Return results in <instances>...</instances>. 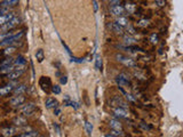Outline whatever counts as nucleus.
<instances>
[{
	"instance_id": "obj_1",
	"label": "nucleus",
	"mask_w": 183,
	"mask_h": 137,
	"mask_svg": "<svg viewBox=\"0 0 183 137\" xmlns=\"http://www.w3.org/2000/svg\"><path fill=\"white\" fill-rule=\"evenodd\" d=\"M24 35V32L23 31H20L17 33H14L13 35L8 37L7 39H5L3 41L0 42V47H8V46H13V43L20 41L22 39V37Z\"/></svg>"
},
{
	"instance_id": "obj_2",
	"label": "nucleus",
	"mask_w": 183,
	"mask_h": 137,
	"mask_svg": "<svg viewBox=\"0 0 183 137\" xmlns=\"http://www.w3.org/2000/svg\"><path fill=\"white\" fill-rule=\"evenodd\" d=\"M20 23H21V18H20V17H17V16H15V17H13L9 22H7L5 25H2V26H1L0 32L12 31V30H13V29H15L16 26H18V25H20Z\"/></svg>"
},
{
	"instance_id": "obj_3",
	"label": "nucleus",
	"mask_w": 183,
	"mask_h": 137,
	"mask_svg": "<svg viewBox=\"0 0 183 137\" xmlns=\"http://www.w3.org/2000/svg\"><path fill=\"white\" fill-rule=\"evenodd\" d=\"M116 60L119 63L124 64L125 66H128V68H135L136 66V63H135L134 60H132L130 57H127L122 54H116Z\"/></svg>"
},
{
	"instance_id": "obj_4",
	"label": "nucleus",
	"mask_w": 183,
	"mask_h": 137,
	"mask_svg": "<svg viewBox=\"0 0 183 137\" xmlns=\"http://www.w3.org/2000/svg\"><path fill=\"white\" fill-rule=\"evenodd\" d=\"M39 86H40V88H41L45 93L52 92V86H53V83H52L51 78H49V77H41V78L39 79Z\"/></svg>"
},
{
	"instance_id": "obj_5",
	"label": "nucleus",
	"mask_w": 183,
	"mask_h": 137,
	"mask_svg": "<svg viewBox=\"0 0 183 137\" xmlns=\"http://www.w3.org/2000/svg\"><path fill=\"white\" fill-rule=\"evenodd\" d=\"M14 70H22V71H25L27 68V60L24 58V56L22 55H18L15 60H14Z\"/></svg>"
},
{
	"instance_id": "obj_6",
	"label": "nucleus",
	"mask_w": 183,
	"mask_h": 137,
	"mask_svg": "<svg viewBox=\"0 0 183 137\" xmlns=\"http://www.w3.org/2000/svg\"><path fill=\"white\" fill-rule=\"evenodd\" d=\"M116 81L118 83V86H122V87H127V86H130V79L127 74L125 73H120L119 75L116 77Z\"/></svg>"
},
{
	"instance_id": "obj_7",
	"label": "nucleus",
	"mask_w": 183,
	"mask_h": 137,
	"mask_svg": "<svg viewBox=\"0 0 183 137\" xmlns=\"http://www.w3.org/2000/svg\"><path fill=\"white\" fill-rule=\"evenodd\" d=\"M27 101V97L24 96V94H18V95H15L12 100H10V105L14 106V107H17V106H21L23 105Z\"/></svg>"
},
{
	"instance_id": "obj_8",
	"label": "nucleus",
	"mask_w": 183,
	"mask_h": 137,
	"mask_svg": "<svg viewBox=\"0 0 183 137\" xmlns=\"http://www.w3.org/2000/svg\"><path fill=\"white\" fill-rule=\"evenodd\" d=\"M110 106H112V107L120 106V107H125V109H127V107H128V104L125 102L120 96H115V97H112V98H111V101H110Z\"/></svg>"
},
{
	"instance_id": "obj_9",
	"label": "nucleus",
	"mask_w": 183,
	"mask_h": 137,
	"mask_svg": "<svg viewBox=\"0 0 183 137\" xmlns=\"http://www.w3.org/2000/svg\"><path fill=\"white\" fill-rule=\"evenodd\" d=\"M125 8L122 7L120 5H113V6H111L110 7V13L113 15V16H124V14H125Z\"/></svg>"
},
{
	"instance_id": "obj_10",
	"label": "nucleus",
	"mask_w": 183,
	"mask_h": 137,
	"mask_svg": "<svg viewBox=\"0 0 183 137\" xmlns=\"http://www.w3.org/2000/svg\"><path fill=\"white\" fill-rule=\"evenodd\" d=\"M15 86H16V82H10L8 85H5L3 87H0V96H6L9 93H12L14 90Z\"/></svg>"
},
{
	"instance_id": "obj_11",
	"label": "nucleus",
	"mask_w": 183,
	"mask_h": 137,
	"mask_svg": "<svg viewBox=\"0 0 183 137\" xmlns=\"http://www.w3.org/2000/svg\"><path fill=\"white\" fill-rule=\"evenodd\" d=\"M34 111H36V104L34 103H29L22 109V114L25 115V117H30L34 113Z\"/></svg>"
},
{
	"instance_id": "obj_12",
	"label": "nucleus",
	"mask_w": 183,
	"mask_h": 137,
	"mask_svg": "<svg viewBox=\"0 0 183 137\" xmlns=\"http://www.w3.org/2000/svg\"><path fill=\"white\" fill-rule=\"evenodd\" d=\"M113 113H115V115H117V117H119V118H125V119H126V118L128 117L127 109L120 107V106L115 107V109H113Z\"/></svg>"
},
{
	"instance_id": "obj_13",
	"label": "nucleus",
	"mask_w": 183,
	"mask_h": 137,
	"mask_svg": "<svg viewBox=\"0 0 183 137\" xmlns=\"http://www.w3.org/2000/svg\"><path fill=\"white\" fill-rule=\"evenodd\" d=\"M25 71H22V70H13L9 74H7V78L9 80H17L18 78L22 77V74L24 73Z\"/></svg>"
},
{
	"instance_id": "obj_14",
	"label": "nucleus",
	"mask_w": 183,
	"mask_h": 137,
	"mask_svg": "<svg viewBox=\"0 0 183 137\" xmlns=\"http://www.w3.org/2000/svg\"><path fill=\"white\" fill-rule=\"evenodd\" d=\"M13 17H15V14L14 13H6V14H3V15H1L0 16V26H2V25H5L7 22H9Z\"/></svg>"
},
{
	"instance_id": "obj_15",
	"label": "nucleus",
	"mask_w": 183,
	"mask_h": 137,
	"mask_svg": "<svg viewBox=\"0 0 183 137\" xmlns=\"http://www.w3.org/2000/svg\"><path fill=\"white\" fill-rule=\"evenodd\" d=\"M109 28H110V30L112 31V32H115L116 34H122L124 33V28L120 26L118 23H116V22H112V23H110L109 24Z\"/></svg>"
},
{
	"instance_id": "obj_16",
	"label": "nucleus",
	"mask_w": 183,
	"mask_h": 137,
	"mask_svg": "<svg viewBox=\"0 0 183 137\" xmlns=\"http://www.w3.org/2000/svg\"><path fill=\"white\" fill-rule=\"evenodd\" d=\"M109 126H110L111 129H115V130H122V125L119 120L111 119L110 122H109Z\"/></svg>"
},
{
	"instance_id": "obj_17",
	"label": "nucleus",
	"mask_w": 183,
	"mask_h": 137,
	"mask_svg": "<svg viewBox=\"0 0 183 137\" xmlns=\"http://www.w3.org/2000/svg\"><path fill=\"white\" fill-rule=\"evenodd\" d=\"M137 41H136V39L135 38H133V35H125L124 37V41H122V43H124V46H133V45H135Z\"/></svg>"
},
{
	"instance_id": "obj_18",
	"label": "nucleus",
	"mask_w": 183,
	"mask_h": 137,
	"mask_svg": "<svg viewBox=\"0 0 183 137\" xmlns=\"http://www.w3.org/2000/svg\"><path fill=\"white\" fill-rule=\"evenodd\" d=\"M45 105H46L47 109H55V107L59 106V102L53 97H48L45 102Z\"/></svg>"
},
{
	"instance_id": "obj_19",
	"label": "nucleus",
	"mask_w": 183,
	"mask_h": 137,
	"mask_svg": "<svg viewBox=\"0 0 183 137\" xmlns=\"http://www.w3.org/2000/svg\"><path fill=\"white\" fill-rule=\"evenodd\" d=\"M124 8H125V10H126L128 14H134V13L136 12V9H137V7H136V5H135L134 2H127Z\"/></svg>"
},
{
	"instance_id": "obj_20",
	"label": "nucleus",
	"mask_w": 183,
	"mask_h": 137,
	"mask_svg": "<svg viewBox=\"0 0 183 137\" xmlns=\"http://www.w3.org/2000/svg\"><path fill=\"white\" fill-rule=\"evenodd\" d=\"M20 0H2L1 2V7L2 8H7V7H15L18 3Z\"/></svg>"
},
{
	"instance_id": "obj_21",
	"label": "nucleus",
	"mask_w": 183,
	"mask_h": 137,
	"mask_svg": "<svg viewBox=\"0 0 183 137\" xmlns=\"http://www.w3.org/2000/svg\"><path fill=\"white\" fill-rule=\"evenodd\" d=\"M27 89H28V87H27V85H18V86H16L15 88H14V94L15 95H18V94H24L25 92H27Z\"/></svg>"
},
{
	"instance_id": "obj_22",
	"label": "nucleus",
	"mask_w": 183,
	"mask_h": 137,
	"mask_svg": "<svg viewBox=\"0 0 183 137\" xmlns=\"http://www.w3.org/2000/svg\"><path fill=\"white\" fill-rule=\"evenodd\" d=\"M116 23H118L120 26L122 28H126L127 25H128V20L126 18V17H124V16H118L117 18H116Z\"/></svg>"
},
{
	"instance_id": "obj_23",
	"label": "nucleus",
	"mask_w": 183,
	"mask_h": 137,
	"mask_svg": "<svg viewBox=\"0 0 183 137\" xmlns=\"http://www.w3.org/2000/svg\"><path fill=\"white\" fill-rule=\"evenodd\" d=\"M36 58H37L38 63H42V61L45 60V53H44V50L41 48L36 52Z\"/></svg>"
},
{
	"instance_id": "obj_24",
	"label": "nucleus",
	"mask_w": 183,
	"mask_h": 137,
	"mask_svg": "<svg viewBox=\"0 0 183 137\" xmlns=\"http://www.w3.org/2000/svg\"><path fill=\"white\" fill-rule=\"evenodd\" d=\"M15 133H16V130L14 129V128H6V129H3L2 130V136L5 137H12L15 135Z\"/></svg>"
},
{
	"instance_id": "obj_25",
	"label": "nucleus",
	"mask_w": 183,
	"mask_h": 137,
	"mask_svg": "<svg viewBox=\"0 0 183 137\" xmlns=\"http://www.w3.org/2000/svg\"><path fill=\"white\" fill-rule=\"evenodd\" d=\"M20 137H38L40 136V134L36 130H30V132H27V133H23V134H20Z\"/></svg>"
},
{
	"instance_id": "obj_26",
	"label": "nucleus",
	"mask_w": 183,
	"mask_h": 137,
	"mask_svg": "<svg viewBox=\"0 0 183 137\" xmlns=\"http://www.w3.org/2000/svg\"><path fill=\"white\" fill-rule=\"evenodd\" d=\"M15 52H16V47L15 46H8V47L5 48V50L2 52V54L6 55V56H8V55H12Z\"/></svg>"
},
{
	"instance_id": "obj_27",
	"label": "nucleus",
	"mask_w": 183,
	"mask_h": 137,
	"mask_svg": "<svg viewBox=\"0 0 183 137\" xmlns=\"http://www.w3.org/2000/svg\"><path fill=\"white\" fill-rule=\"evenodd\" d=\"M105 136H111V137H122V136H125V134L122 133V130H115V129H112L111 132H110V134H107Z\"/></svg>"
},
{
	"instance_id": "obj_28",
	"label": "nucleus",
	"mask_w": 183,
	"mask_h": 137,
	"mask_svg": "<svg viewBox=\"0 0 183 137\" xmlns=\"http://www.w3.org/2000/svg\"><path fill=\"white\" fill-rule=\"evenodd\" d=\"M13 64H14V58H12V57H7L6 60H3L0 63L1 66H9V65H13Z\"/></svg>"
},
{
	"instance_id": "obj_29",
	"label": "nucleus",
	"mask_w": 183,
	"mask_h": 137,
	"mask_svg": "<svg viewBox=\"0 0 183 137\" xmlns=\"http://www.w3.org/2000/svg\"><path fill=\"white\" fill-rule=\"evenodd\" d=\"M25 123H27V120L23 119V118H21V117H20V118H16L15 121H14V125H15V126H20V127H21V126H24Z\"/></svg>"
},
{
	"instance_id": "obj_30",
	"label": "nucleus",
	"mask_w": 183,
	"mask_h": 137,
	"mask_svg": "<svg viewBox=\"0 0 183 137\" xmlns=\"http://www.w3.org/2000/svg\"><path fill=\"white\" fill-rule=\"evenodd\" d=\"M95 68L96 70H101L102 68V58H101L100 55H97L96 58H95Z\"/></svg>"
},
{
	"instance_id": "obj_31",
	"label": "nucleus",
	"mask_w": 183,
	"mask_h": 137,
	"mask_svg": "<svg viewBox=\"0 0 183 137\" xmlns=\"http://www.w3.org/2000/svg\"><path fill=\"white\" fill-rule=\"evenodd\" d=\"M137 25H139L140 28H147V26L150 25V21H149V20H140V21L137 22Z\"/></svg>"
},
{
	"instance_id": "obj_32",
	"label": "nucleus",
	"mask_w": 183,
	"mask_h": 137,
	"mask_svg": "<svg viewBox=\"0 0 183 137\" xmlns=\"http://www.w3.org/2000/svg\"><path fill=\"white\" fill-rule=\"evenodd\" d=\"M126 30H127V33L129 34V35H133V37H134V35H136V33H137V32H136V30H135V28H134V26H132V25H129V24L126 26Z\"/></svg>"
},
{
	"instance_id": "obj_33",
	"label": "nucleus",
	"mask_w": 183,
	"mask_h": 137,
	"mask_svg": "<svg viewBox=\"0 0 183 137\" xmlns=\"http://www.w3.org/2000/svg\"><path fill=\"white\" fill-rule=\"evenodd\" d=\"M85 128H86L87 135H92V133H93V125H92L89 121H86V122H85Z\"/></svg>"
},
{
	"instance_id": "obj_34",
	"label": "nucleus",
	"mask_w": 183,
	"mask_h": 137,
	"mask_svg": "<svg viewBox=\"0 0 183 137\" xmlns=\"http://www.w3.org/2000/svg\"><path fill=\"white\" fill-rule=\"evenodd\" d=\"M150 41H151V43H153V45L158 43V41H159V34L158 33L151 34V37H150Z\"/></svg>"
},
{
	"instance_id": "obj_35",
	"label": "nucleus",
	"mask_w": 183,
	"mask_h": 137,
	"mask_svg": "<svg viewBox=\"0 0 183 137\" xmlns=\"http://www.w3.org/2000/svg\"><path fill=\"white\" fill-rule=\"evenodd\" d=\"M125 96H126V98L130 103H137V100H136V97H135L134 95H132V94H129V93H126Z\"/></svg>"
},
{
	"instance_id": "obj_36",
	"label": "nucleus",
	"mask_w": 183,
	"mask_h": 137,
	"mask_svg": "<svg viewBox=\"0 0 183 137\" xmlns=\"http://www.w3.org/2000/svg\"><path fill=\"white\" fill-rule=\"evenodd\" d=\"M140 127H141L142 129L147 130V132H149V130H151V129H152V127H151V126H149L148 123H145L144 121H141V122H140Z\"/></svg>"
},
{
	"instance_id": "obj_37",
	"label": "nucleus",
	"mask_w": 183,
	"mask_h": 137,
	"mask_svg": "<svg viewBox=\"0 0 183 137\" xmlns=\"http://www.w3.org/2000/svg\"><path fill=\"white\" fill-rule=\"evenodd\" d=\"M61 87L59 85H55V86H52V93H54L55 95H59L61 94Z\"/></svg>"
},
{
	"instance_id": "obj_38",
	"label": "nucleus",
	"mask_w": 183,
	"mask_h": 137,
	"mask_svg": "<svg viewBox=\"0 0 183 137\" xmlns=\"http://www.w3.org/2000/svg\"><path fill=\"white\" fill-rule=\"evenodd\" d=\"M71 98H70V96L69 95H65L64 96V98H63V104H64V106H71Z\"/></svg>"
},
{
	"instance_id": "obj_39",
	"label": "nucleus",
	"mask_w": 183,
	"mask_h": 137,
	"mask_svg": "<svg viewBox=\"0 0 183 137\" xmlns=\"http://www.w3.org/2000/svg\"><path fill=\"white\" fill-rule=\"evenodd\" d=\"M154 2L158 7H165L166 6V0H154Z\"/></svg>"
},
{
	"instance_id": "obj_40",
	"label": "nucleus",
	"mask_w": 183,
	"mask_h": 137,
	"mask_svg": "<svg viewBox=\"0 0 183 137\" xmlns=\"http://www.w3.org/2000/svg\"><path fill=\"white\" fill-rule=\"evenodd\" d=\"M53 128H54V130L56 132L57 135H61V129H60V127H59V125L56 122H53Z\"/></svg>"
},
{
	"instance_id": "obj_41",
	"label": "nucleus",
	"mask_w": 183,
	"mask_h": 137,
	"mask_svg": "<svg viewBox=\"0 0 183 137\" xmlns=\"http://www.w3.org/2000/svg\"><path fill=\"white\" fill-rule=\"evenodd\" d=\"M60 82H61V85H66L68 83V77L66 75H61L60 77Z\"/></svg>"
},
{
	"instance_id": "obj_42",
	"label": "nucleus",
	"mask_w": 183,
	"mask_h": 137,
	"mask_svg": "<svg viewBox=\"0 0 183 137\" xmlns=\"http://www.w3.org/2000/svg\"><path fill=\"white\" fill-rule=\"evenodd\" d=\"M93 9H94V13H97L98 10V3L96 0H93Z\"/></svg>"
},
{
	"instance_id": "obj_43",
	"label": "nucleus",
	"mask_w": 183,
	"mask_h": 137,
	"mask_svg": "<svg viewBox=\"0 0 183 137\" xmlns=\"http://www.w3.org/2000/svg\"><path fill=\"white\" fill-rule=\"evenodd\" d=\"M62 45H63V47L65 48V50H66V53H68V54H69L70 56H72V53H71V50H70V48H69V47L66 46V43H65L64 41H62Z\"/></svg>"
},
{
	"instance_id": "obj_44",
	"label": "nucleus",
	"mask_w": 183,
	"mask_h": 137,
	"mask_svg": "<svg viewBox=\"0 0 183 137\" xmlns=\"http://www.w3.org/2000/svg\"><path fill=\"white\" fill-rule=\"evenodd\" d=\"M71 106H72L74 110H78V109H79V103L73 102V101H72V102H71Z\"/></svg>"
},
{
	"instance_id": "obj_45",
	"label": "nucleus",
	"mask_w": 183,
	"mask_h": 137,
	"mask_svg": "<svg viewBox=\"0 0 183 137\" xmlns=\"http://www.w3.org/2000/svg\"><path fill=\"white\" fill-rule=\"evenodd\" d=\"M54 114H55V115H60V114H61V109H59V106L54 109Z\"/></svg>"
},
{
	"instance_id": "obj_46",
	"label": "nucleus",
	"mask_w": 183,
	"mask_h": 137,
	"mask_svg": "<svg viewBox=\"0 0 183 137\" xmlns=\"http://www.w3.org/2000/svg\"><path fill=\"white\" fill-rule=\"evenodd\" d=\"M110 1V5L111 6H113V5H119V2H120V0H109Z\"/></svg>"
},
{
	"instance_id": "obj_47",
	"label": "nucleus",
	"mask_w": 183,
	"mask_h": 137,
	"mask_svg": "<svg viewBox=\"0 0 183 137\" xmlns=\"http://www.w3.org/2000/svg\"><path fill=\"white\" fill-rule=\"evenodd\" d=\"M5 13H7V12H6V9H5V8H2V9H0V16H1V15H3V14H5Z\"/></svg>"
},
{
	"instance_id": "obj_48",
	"label": "nucleus",
	"mask_w": 183,
	"mask_h": 137,
	"mask_svg": "<svg viewBox=\"0 0 183 137\" xmlns=\"http://www.w3.org/2000/svg\"><path fill=\"white\" fill-rule=\"evenodd\" d=\"M55 74H56V77H61V72H60V71H57Z\"/></svg>"
}]
</instances>
